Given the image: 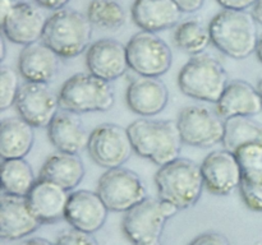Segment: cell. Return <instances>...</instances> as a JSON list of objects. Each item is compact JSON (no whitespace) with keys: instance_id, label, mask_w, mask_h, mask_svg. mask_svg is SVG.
Here are the masks:
<instances>
[{"instance_id":"6da1fadb","label":"cell","mask_w":262,"mask_h":245,"mask_svg":"<svg viewBox=\"0 0 262 245\" xmlns=\"http://www.w3.org/2000/svg\"><path fill=\"white\" fill-rule=\"evenodd\" d=\"M135 153L159 166L179 158L182 139L178 122L173 120L138 119L128 125Z\"/></svg>"},{"instance_id":"7a4b0ae2","label":"cell","mask_w":262,"mask_h":245,"mask_svg":"<svg viewBox=\"0 0 262 245\" xmlns=\"http://www.w3.org/2000/svg\"><path fill=\"white\" fill-rule=\"evenodd\" d=\"M212 43L233 59H246L256 53L258 43L257 20L246 10L224 9L209 24Z\"/></svg>"},{"instance_id":"3957f363","label":"cell","mask_w":262,"mask_h":245,"mask_svg":"<svg viewBox=\"0 0 262 245\" xmlns=\"http://www.w3.org/2000/svg\"><path fill=\"white\" fill-rule=\"evenodd\" d=\"M159 198L187 209L194 206L205 188L201 165L188 158H177L160 166L155 175Z\"/></svg>"},{"instance_id":"277c9868","label":"cell","mask_w":262,"mask_h":245,"mask_svg":"<svg viewBox=\"0 0 262 245\" xmlns=\"http://www.w3.org/2000/svg\"><path fill=\"white\" fill-rule=\"evenodd\" d=\"M92 26L87 14L63 8L48 18L42 41L60 58H76L90 47Z\"/></svg>"},{"instance_id":"5b68a950","label":"cell","mask_w":262,"mask_h":245,"mask_svg":"<svg viewBox=\"0 0 262 245\" xmlns=\"http://www.w3.org/2000/svg\"><path fill=\"white\" fill-rule=\"evenodd\" d=\"M178 84L181 91L192 99L217 104L229 81L224 66L216 59L200 54L189 59L181 69Z\"/></svg>"},{"instance_id":"8992f818","label":"cell","mask_w":262,"mask_h":245,"mask_svg":"<svg viewBox=\"0 0 262 245\" xmlns=\"http://www.w3.org/2000/svg\"><path fill=\"white\" fill-rule=\"evenodd\" d=\"M178 211L169 202L147 197L125 212L122 230L132 245H160L166 221Z\"/></svg>"},{"instance_id":"52a82bcc","label":"cell","mask_w":262,"mask_h":245,"mask_svg":"<svg viewBox=\"0 0 262 245\" xmlns=\"http://www.w3.org/2000/svg\"><path fill=\"white\" fill-rule=\"evenodd\" d=\"M58 94L60 109L76 114L109 111L115 100L109 82L91 73L72 76L64 82Z\"/></svg>"},{"instance_id":"ba28073f","label":"cell","mask_w":262,"mask_h":245,"mask_svg":"<svg viewBox=\"0 0 262 245\" xmlns=\"http://www.w3.org/2000/svg\"><path fill=\"white\" fill-rule=\"evenodd\" d=\"M129 68L142 77H156L170 69L173 53L168 43L155 32L141 31L127 43Z\"/></svg>"},{"instance_id":"9c48e42d","label":"cell","mask_w":262,"mask_h":245,"mask_svg":"<svg viewBox=\"0 0 262 245\" xmlns=\"http://www.w3.org/2000/svg\"><path fill=\"white\" fill-rule=\"evenodd\" d=\"M178 128L184 144L210 148L223 142L225 119L216 110L204 105H191L179 112Z\"/></svg>"},{"instance_id":"30bf717a","label":"cell","mask_w":262,"mask_h":245,"mask_svg":"<svg viewBox=\"0 0 262 245\" xmlns=\"http://www.w3.org/2000/svg\"><path fill=\"white\" fill-rule=\"evenodd\" d=\"M97 193L109 211L124 213L147 198L140 176L123 166L109 168L100 176Z\"/></svg>"},{"instance_id":"8fae6325","label":"cell","mask_w":262,"mask_h":245,"mask_svg":"<svg viewBox=\"0 0 262 245\" xmlns=\"http://www.w3.org/2000/svg\"><path fill=\"white\" fill-rule=\"evenodd\" d=\"M90 157L96 165L106 168L120 167L135 152L128 129L117 124H102L90 134Z\"/></svg>"},{"instance_id":"7c38bea8","label":"cell","mask_w":262,"mask_h":245,"mask_svg":"<svg viewBox=\"0 0 262 245\" xmlns=\"http://www.w3.org/2000/svg\"><path fill=\"white\" fill-rule=\"evenodd\" d=\"M14 105L19 116L33 128H48L60 109L59 94L48 83L32 82L20 86Z\"/></svg>"},{"instance_id":"4fadbf2b","label":"cell","mask_w":262,"mask_h":245,"mask_svg":"<svg viewBox=\"0 0 262 245\" xmlns=\"http://www.w3.org/2000/svg\"><path fill=\"white\" fill-rule=\"evenodd\" d=\"M201 170L205 188L215 195H228L239 188L243 180L237 156L225 148L209 153L202 161Z\"/></svg>"},{"instance_id":"5bb4252c","label":"cell","mask_w":262,"mask_h":245,"mask_svg":"<svg viewBox=\"0 0 262 245\" xmlns=\"http://www.w3.org/2000/svg\"><path fill=\"white\" fill-rule=\"evenodd\" d=\"M42 222L31 209L27 197L3 193L0 197V236L19 240L40 229Z\"/></svg>"},{"instance_id":"9a60e30c","label":"cell","mask_w":262,"mask_h":245,"mask_svg":"<svg viewBox=\"0 0 262 245\" xmlns=\"http://www.w3.org/2000/svg\"><path fill=\"white\" fill-rule=\"evenodd\" d=\"M86 65L91 74L107 82L124 76L129 68L127 46L113 38H101L90 45Z\"/></svg>"},{"instance_id":"2e32d148","label":"cell","mask_w":262,"mask_h":245,"mask_svg":"<svg viewBox=\"0 0 262 245\" xmlns=\"http://www.w3.org/2000/svg\"><path fill=\"white\" fill-rule=\"evenodd\" d=\"M107 212L109 208L97 191L77 190L69 195L64 219L73 229L95 234L104 226Z\"/></svg>"},{"instance_id":"e0dca14e","label":"cell","mask_w":262,"mask_h":245,"mask_svg":"<svg viewBox=\"0 0 262 245\" xmlns=\"http://www.w3.org/2000/svg\"><path fill=\"white\" fill-rule=\"evenodd\" d=\"M48 18L30 3H17L10 14L2 22L5 37L18 45H31L42 40Z\"/></svg>"},{"instance_id":"ac0fdd59","label":"cell","mask_w":262,"mask_h":245,"mask_svg":"<svg viewBox=\"0 0 262 245\" xmlns=\"http://www.w3.org/2000/svg\"><path fill=\"white\" fill-rule=\"evenodd\" d=\"M169 91L163 81L156 77H142L129 83L125 93L128 107L143 117L154 116L168 105Z\"/></svg>"},{"instance_id":"d6986e66","label":"cell","mask_w":262,"mask_h":245,"mask_svg":"<svg viewBox=\"0 0 262 245\" xmlns=\"http://www.w3.org/2000/svg\"><path fill=\"white\" fill-rule=\"evenodd\" d=\"M71 194L53 181L38 179L27 195L31 209L43 224H55L66 217Z\"/></svg>"},{"instance_id":"ffe728a7","label":"cell","mask_w":262,"mask_h":245,"mask_svg":"<svg viewBox=\"0 0 262 245\" xmlns=\"http://www.w3.org/2000/svg\"><path fill=\"white\" fill-rule=\"evenodd\" d=\"M60 56L42 40L23 47L18 58V71L26 82L49 83L56 76Z\"/></svg>"},{"instance_id":"44dd1931","label":"cell","mask_w":262,"mask_h":245,"mask_svg":"<svg viewBox=\"0 0 262 245\" xmlns=\"http://www.w3.org/2000/svg\"><path fill=\"white\" fill-rule=\"evenodd\" d=\"M76 112L59 111L48 127L49 140L59 152L76 153L87 148L90 134Z\"/></svg>"},{"instance_id":"7402d4cb","label":"cell","mask_w":262,"mask_h":245,"mask_svg":"<svg viewBox=\"0 0 262 245\" xmlns=\"http://www.w3.org/2000/svg\"><path fill=\"white\" fill-rule=\"evenodd\" d=\"M182 9L174 0H135L132 19L142 31L160 32L181 20Z\"/></svg>"},{"instance_id":"603a6c76","label":"cell","mask_w":262,"mask_h":245,"mask_svg":"<svg viewBox=\"0 0 262 245\" xmlns=\"http://www.w3.org/2000/svg\"><path fill=\"white\" fill-rule=\"evenodd\" d=\"M216 111L223 119L235 116H255L262 111L258 88L246 81H232L216 104Z\"/></svg>"},{"instance_id":"cb8c5ba5","label":"cell","mask_w":262,"mask_h":245,"mask_svg":"<svg viewBox=\"0 0 262 245\" xmlns=\"http://www.w3.org/2000/svg\"><path fill=\"white\" fill-rule=\"evenodd\" d=\"M35 142L33 127L22 117H8L0 125V156L3 160L25 158Z\"/></svg>"},{"instance_id":"d4e9b609","label":"cell","mask_w":262,"mask_h":245,"mask_svg":"<svg viewBox=\"0 0 262 245\" xmlns=\"http://www.w3.org/2000/svg\"><path fill=\"white\" fill-rule=\"evenodd\" d=\"M84 176V165L76 153L58 152L43 162L38 179L53 181L67 190H73Z\"/></svg>"},{"instance_id":"484cf974","label":"cell","mask_w":262,"mask_h":245,"mask_svg":"<svg viewBox=\"0 0 262 245\" xmlns=\"http://www.w3.org/2000/svg\"><path fill=\"white\" fill-rule=\"evenodd\" d=\"M32 167L25 158H9L2 163L3 193L27 197L36 183Z\"/></svg>"},{"instance_id":"4316f807","label":"cell","mask_w":262,"mask_h":245,"mask_svg":"<svg viewBox=\"0 0 262 245\" xmlns=\"http://www.w3.org/2000/svg\"><path fill=\"white\" fill-rule=\"evenodd\" d=\"M252 142H262V125L251 116H235L225 120L223 144L225 150L234 153L242 145Z\"/></svg>"},{"instance_id":"83f0119b","label":"cell","mask_w":262,"mask_h":245,"mask_svg":"<svg viewBox=\"0 0 262 245\" xmlns=\"http://www.w3.org/2000/svg\"><path fill=\"white\" fill-rule=\"evenodd\" d=\"M174 42L177 47L193 56L204 54L212 42L210 28L197 19L182 22L174 31Z\"/></svg>"},{"instance_id":"f1b7e54d","label":"cell","mask_w":262,"mask_h":245,"mask_svg":"<svg viewBox=\"0 0 262 245\" xmlns=\"http://www.w3.org/2000/svg\"><path fill=\"white\" fill-rule=\"evenodd\" d=\"M87 17L96 27L118 30L125 23V10L118 0H91Z\"/></svg>"},{"instance_id":"f546056e","label":"cell","mask_w":262,"mask_h":245,"mask_svg":"<svg viewBox=\"0 0 262 245\" xmlns=\"http://www.w3.org/2000/svg\"><path fill=\"white\" fill-rule=\"evenodd\" d=\"M243 180L256 183L262 180V142H252L235 151Z\"/></svg>"},{"instance_id":"4dcf8cb0","label":"cell","mask_w":262,"mask_h":245,"mask_svg":"<svg viewBox=\"0 0 262 245\" xmlns=\"http://www.w3.org/2000/svg\"><path fill=\"white\" fill-rule=\"evenodd\" d=\"M19 71L13 70L8 66L0 68V110L9 109L15 104L19 93Z\"/></svg>"},{"instance_id":"1f68e13d","label":"cell","mask_w":262,"mask_h":245,"mask_svg":"<svg viewBox=\"0 0 262 245\" xmlns=\"http://www.w3.org/2000/svg\"><path fill=\"white\" fill-rule=\"evenodd\" d=\"M239 190L241 197L248 208L256 212H262V180L256 183L242 180Z\"/></svg>"},{"instance_id":"d6a6232c","label":"cell","mask_w":262,"mask_h":245,"mask_svg":"<svg viewBox=\"0 0 262 245\" xmlns=\"http://www.w3.org/2000/svg\"><path fill=\"white\" fill-rule=\"evenodd\" d=\"M56 245H99L94 234L81 231L72 227L71 230L61 232L59 235Z\"/></svg>"},{"instance_id":"836d02e7","label":"cell","mask_w":262,"mask_h":245,"mask_svg":"<svg viewBox=\"0 0 262 245\" xmlns=\"http://www.w3.org/2000/svg\"><path fill=\"white\" fill-rule=\"evenodd\" d=\"M188 245H230L225 235L215 231H207L194 237Z\"/></svg>"},{"instance_id":"e575fe53","label":"cell","mask_w":262,"mask_h":245,"mask_svg":"<svg viewBox=\"0 0 262 245\" xmlns=\"http://www.w3.org/2000/svg\"><path fill=\"white\" fill-rule=\"evenodd\" d=\"M224 9L247 10L257 3V0H216Z\"/></svg>"},{"instance_id":"d590c367","label":"cell","mask_w":262,"mask_h":245,"mask_svg":"<svg viewBox=\"0 0 262 245\" xmlns=\"http://www.w3.org/2000/svg\"><path fill=\"white\" fill-rule=\"evenodd\" d=\"M183 13H194L204 5L205 0H174Z\"/></svg>"},{"instance_id":"8d00e7d4","label":"cell","mask_w":262,"mask_h":245,"mask_svg":"<svg viewBox=\"0 0 262 245\" xmlns=\"http://www.w3.org/2000/svg\"><path fill=\"white\" fill-rule=\"evenodd\" d=\"M38 7L45 8L50 10H59L63 9L71 0H33Z\"/></svg>"},{"instance_id":"74e56055","label":"cell","mask_w":262,"mask_h":245,"mask_svg":"<svg viewBox=\"0 0 262 245\" xmlns=\"http://www.w3.org/2000/svg\"><path fill=\"white\" fill-rule=\"evenodd\" d=\"M17 3L14 0H0V23L10 14Z\"/></svg>"},{"instance_id":"f35d334b","label":"cell","mask_w":262,"mask_h":245,"mask_svg":"<svg viewBox=\"0 0 262 245\" xmlns=\"http://www.w3.org/2000/svg\"><path fill=\"white\" fill-rule=\"evenodd\" d=\"M22 245H56L53 244L51 241H49L48 239H43V237H31L27 241L23 242Z\"/></svg>"},{"instance_id":"ab89813d","label":"cell","mask_w":262,"mask_h":245,"mask_svg":"<svg viewBox=\"0 0 262 245\" xmlns=\"http://www.w3.org/2000/svg\"><path fill=\"white\" fill-rule=\"evenodd\" d=\"M252 14L255 17V19L257 20V23L262 24V0H257V3L253 5Z\"/></svg>"},{"instance_id":"60d3db41","label":"cell","mask_w":262,"mask_h":245,"mask_svg":"<svg viewBox=\"0 0 262 245\" xmlns=\"http://www.w3.org/2000/svg\"><path fill=\"white\" fill-rule=\"evenodd\" d=\"M256 55H257L258 60L261 61L262 64V35L258 38V43H257V48H256Z\"/></svg>"},{"instance_id":"b9f144b4","label":"cell","mask_w":262,"mask_h":245,"mask_svg":"<svg viewBox=\"0 0 262 245\" xmlns=\"http://www.w3.org/2000/svg\"><path fill=\"white\" fill-rule=\"evenodd\" d=\"M7 48H5V42L4 41H2V60H4L5 58V53H7Z\"/></svg>"},{"instance_id":"7bdbcfd3","label":"cell","mask_w":262,"mask_h":245,"mask_svg":"<svg viewBox=\"0 0 262 245\" xmlns=\"http://www.w3.org/2000/svg\"><path fill=\"white\" fill-rule=\"evenodd\" d=\"M257 88H258V92H260V94H261V99H262V77H261V78H260V81H258Z\"/></svg>"}]
</instances>
